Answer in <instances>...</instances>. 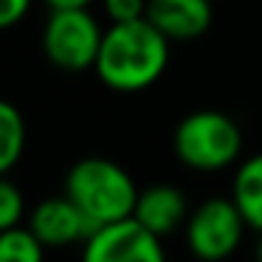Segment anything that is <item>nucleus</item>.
I'll use <instances>...</instances> for the list:
<instances>
[{
    "label": "nucleus",
    "mask_w": 262,
    "mask_h": 262,
    "mask_svg": "<svg viewBox=\"0 0 262 262\" xmlns=\"http://www.w3.org/2000/svg\"><path fill=\"white\" fill-rule=\"evenodd\" d=\"M169 37H164L147 17L113 23L104 31L93 71L119 93H136L155 85L169 62Z\"/></svg>",
    "instance_id": "f257e3e1"
},
{
    "label": "nucleus",
    "mask_w": 262,
    "mask_h": 262,
    "mask_svg": "<svg viewBox=\"0 0 262 262\" xmlns=\"http://www.w3.org/2000/svg\"><path fill=\"white\" fill-rule=\"evenodd\" d=\"M65 194L88 214L93 226L127 220L136 211L138 189L130 172L110 158H82L65 175Z\"/></svg>",
    "instance_id": "f03ea898"
},
{
    "label": "nucleus",
    "mask_w": 262,
    "mask_h": 262,
    "mask_svg": "<svg viewBox=\"0 0 262 262\" xmlns=\"http://www.w3.org/2000/svg\"><path fill=\"white\" fill-rule=\"evenodd\" d=\"M172 147L181 164L194 172H220L243 152V133L223 110H194L175 127Z\"/></svg>",
    "instance_id": "7ed1b4c3"
},
{
    "label": "nucleus",
    "mask_w": 262,
    "mask_h": 262,
    "mask_svg": "<svg viewBox=\"0 0 262 262\" xmlns=\"http://www.w3.org/2000/svg\"><path fill=\"white\" fill-rule=\"evenodd\" d=\"M104 31L88 6L51 9L42 29V51L62 71H88L96 65Z\"/></svg>",
    "instance_id": "20e7f679"
},
{
    "label": "nucleus",
    "mask_w": 262,
    "mask_h": 262,
    "mask_svg": "<svg viewBox=\"0 0 262 262\" xmlns=\"http://www.w3.org/2000/svg\"><path fill=\"white\" fill-rule=\"evenodd\" d=\"M248 228L231 198H209L189 214L186 245L198 262H223L239 248Z\"/></svg>",
    "instance_id": "39448f33"
},
{
    "label": "nucleus",
    "mask_w": 262,
    "mask_h": 262,
    "mask_svg": "<svg viewBox=\"0 0 262 262\" xmlns=\"http://www.w3.org/2000/svg\"><path fill=\"white\" fill-rule=\"evenodd\" d=\"M82 262H166L161 237L136 217L99 226L85 239Z\"/></svg>",
    "instance_id": "423d86ee"
},
{
    "label": "nucleus",
    "mask_w": 262,
    "mask_h": 262,
    "mask_svg": "<svg viewBox=\"0 0 262 262\" xmlns=\"http://www.w3.org/2000/svg\"><path fill=\"white\" fill-rule=\"evenodd\" d=\"M29 228L51 248L59 245H74V243H85L96 226L88 220V214L68 198V194H59V198H48L42 203H37L31 209L29 217Z\"/></svg>",
    "instance_id": "0eeeda50"
},
{
    "label": "nucleus",
    "mask_w": 262,
    "mask_h": 262,
    "mask_svg": "<svg viewBox=\"0 0 262 262\" xmlns=\"http://www.w3.org/2000/svg\"><path fill=\"white\" fill-rule=\"evenodd\" d=\"M211 0H147V20L169 40H198L211 26Z\"/></svg>",
    "instance_id": "6e6552de"
},
{
    "label": "nucleus",
    "mask_w": 262,
    "mask_h": 262,
    "mask_svg": "<svg viewBox=\"0 0 262 262\" xmlns=\"http://www.w3.org/2000/svg\"><path fill=\"white\" fill-rule=\"evenodd\" d=\"M133 217L144 228H149L152 234H158L164 239L169 234H175L189 220V206L178 186H172V183H152V186L138 192Z\"/></svg>",
    "instance_id": "1a4fd4ad"
},
{
    "label": "nucleus",
    "mask_w": 262,
    "mask_h": 262,
    "mask_svg": "<svg viewBox=\"0 0 262 262\" xmlns=\"http://www.w3.org/2000/svg\"><path fill=\"white\" fill-rule=\"evenodd\" d=\"M231 200L243 211L248 228L262 234V152L237 166L231 183Z\"/></svg>",
    "instance_id": "9d476101"
},
{
    "label": "nucleus",
    "mask_w": 262,
    "mask_h": 262,
    "mask_svg": "<svg viewBox=\"0 0 262 262\" xmlns=\"http://www.w3.org/2000/svg\"><path fill=\"white\" fill-rule=\"evenodd\" d=\"M26 152V119L12 102L0 104V172H9Z\"/></svg>",
    "instance_id": "9b49d317"
},
{
    "label": "nucleus",
    "mask_w": 262,
    "mask_h": 262,
    "mask_svg": "<svg viewBox=\"0 0 262 262\" xmlns=\"http://www.w3.org/2000/svg\"><path fill=\"white\" fill-rule=\"evenodd\" d=\"M42 243L31 228H6L0 237V262H42Z\"/></svg>",
    "instance_id": "f8f14e48"
},
{
    "label": "nucleus",
    "mask_w": 262,
    "mask_h": 262,
    "mask_svg": "<svg viewBox=\"0 0 262 262\" xmlns=\"http://www.w3.org/2000/svg\"><path fill=\"white\" fill-rule=\"evenodd\" d=\"M26 214V198L17 189V183H12L9 178L0 181V228H14Z\"/></svg>",
    "instance_id": "ddd939ff"
},
{
    "label": "nucleus",
    "mask_w": 262,
    "mask_h": 262,
    "mask_svg": "<svg viewBox=\"0 0 262 262\" xmlns=\"http://www.w3.org/2000/svg\"><path fill=\"white\" fill-rule=\"evenodd\" d=\"M110 23H130L147 17V0H102Z\"/></svg>",
    "instance_id": "4468645a"
},
{
    "label": "nucleus",
    "mask_w": 262,
    "mask_h": 262,
    "mask_svg": "<svg viewBox=\"0 0 262 262\" xmlns=\"http://www.w3.org/2000/svg\"><path fill=\"white\" fill-rule=\"evenodd\" d=\"M31 9V0H0V26L3 29H12L14 23L29 14Z\"/></svg>",
    "instance_id": "2eb2a0df"
},
{
    "label": "nucleus",
    "mask_w": 262,
    "mask_h": 262,
    "mask_svg": "<svg viewBox=\"0 0 262 262\" xmlns=\"http://www.w3.org/2000/svg\"><path fill=\"white\" fill-rule=\"evenodd\" d=\"M51 9H76V6H91L93 0H46Z\"/></svg>",
    "instance_id": "dca6fc26"
},
{
    "label": "nucleus",
    "mask_w": 262,
    "mask_h": 262,
    "mask_svg": "<svg viewBox=\"0 0 262 262\" xmlns=\"http://www.w3.org/2000/svg\"><path fill=\"white\" fill-rule=\"evenodd\" d=\"M256 262H262V237H259V243H256Z\"/></svg>",
    "instance_id": "f3484780"
}]
</instances>
